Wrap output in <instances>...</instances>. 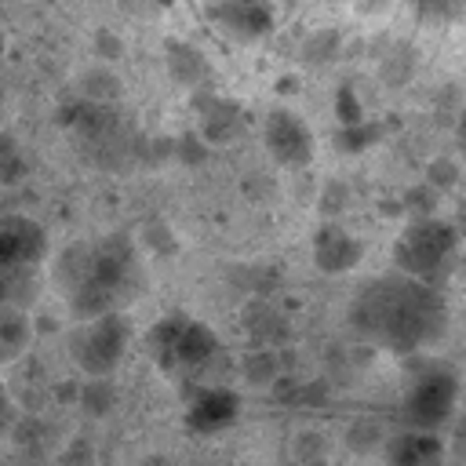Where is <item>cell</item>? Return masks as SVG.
Masks as SVG:
<instances>
[{
    "instance_id": "obj_27",
    "label": "cell",
    "mask_w": 466,
    "mask_h": 466,
    "mask_svg": "<svg viewBox=\"0 0 466 466\" xmlns=\"http://www.w3.org/2000/svg\"><path fill=\"white\" fill-rule=\"evenodd\" d=\"M175 153H178L186 164H200V160L208 157V142H204L200 135H182V138L175 142Z\"/></svg>"
},
{
    "instance_id": "obj_36",
    "label": "cell",
    "mask_w": 466,
    "mask_h": 466,
    "mask_svg": "<svg viewBox=\"0 0 466 466\" xmlns=\"http://www.w3.org/2000/svg\"><path fill=\"white\" fill-rule=\"evenodd\" d=\"M0 11H4V0H0Z\"/></svg>"
},
{
    "instance_id": "obj_26",
    "label": "cell",
    "mask_w": 466,
    "mask_h": 466,
    "mask_svg": "<svg viewBox=\"0 0 466 466\" xmlns=\"http://www.w3.org/2000/svg\"><path fill=\"white\" fill-rule=\"evenodd\" d=\"M433 200H437V189H433L430 182H422V186H415V189L404 193V208L411 211V218H419V215H433Z\"/></svg>"
},
{
    "instance_id": "obj_31",
    "label": "cell",
    "mask_w": 466,
    "mask_h": 466,
    "mask_svg": "<svg viewBox=\"0 0 466 466\" xmlns=\"http://www.w3.org/2000/svg\"><path fill=\"white\" fill-rule=\"evenodd\" d=\"M11 415V393H7V386L0 382V422Z\"/></svg>"
},
{
    "instance_id": "obj_30",
    "label": "cell",
    "mask_w": 466,
    "mask_h": 466,
    "mask_svg": "<svg viewBox=\"0 0 466 466\" xmlns=\"http://www.w3.org/2000/svg\"><path fill=\"white\" fill-rule=\"evenodd\" d=\"M80 397V382H62L58 386V400H76Z\"/></svg>"
},
{
    "instance_id": "obj_35",
    "label": "cell",
    "mask_w": 466,
    "mask_h": 466,
    "mask_svg": "<svg viewBox=\"0 0 466 466\" xmlns=\"http://www.w3.org/2000/svg\"><path fill=\"white\" fill-rule=\"evenodd\" d=\"M146 4H167V0H146Z\"/></svg>"
},
{
    "instance_id": "obj_13",
    "label": "cell",
    "mask_w": 466,
    "mask_h": 466,
    "mask_svg": "<svg viewBox=\"0 0 466 466\" xmlns=\"http://www.w3.org/2000/svg\"><path fill=\"white\" fill-rule=\"evenodd\" d=\"M197 113H200V138H204L208 146L233 142V138L244 131V109H240L233 98L208 95V98L197 102Z\"/></svg>"
},
{
    "instance_id": "obj_3",
    "label": "cell",
    "mask_w": 466,
    "mask_h": 466,
    "mask_svg": "<svg viewBox=\"0 0 466 466\" xmlns=\"http://www.w3.org/2000/svg\"><path fill=\"white\" fill-rule=\"evenodd\" d=\"M146 350L160 371H204L218 357V335L189 313H164L146 331Z\"/></svg>"
},
{
    "instance_id": "obj_8",
    "label": "cell",
    "mask_w": 466,
    "mask_h": 466,
    "mask_svg": "<svg viewBox=\"0 0 466 466\" xmlns=\"http://www.w3.org/2000/svg\"><path fill=\"white\" fill-rule=\"evenodd\" d=\"M47 255V233L29 215L0 218V269H36Z\"/></svg>"
},
{
    "instance_id": "obj_34",
    "label": "cell",
    "mask_w": 466,
    "mask_h": 466,
    "mask_svg": "<svg viewBox=\"0 0 466 466\" xmlns=\"http://www.w3.org/2000/svg\"><path fill=\"white\" fill-rule=\"evenodd\" d=\"M4 360H7V350H4V346H0V364H4Z\"/></svg>"
},
{
    "instance_id": "obj_5",
    "label": "cell",
    "mask_w": 466,
    "mask_h": 466,
    "mask_svg": "<svg viewBox=\"0 0 466 466\" xmlns=\"http://www.w3.org/2000/svg\"><path fill=\"white\" fill-rule=\"evenodd\" d=\"M131 346V320L124 309H106L95 317H84L69 335V357L87 379L113 375Z\"/></svg>"
},
{
    "instance_id": "obj_29",
    "label": "cell",
    "mask_w": 466,
    "mask_h": 466,
    "mask_svg": "<svg viewBox=\"0 0 466 466\" xmlns=\"http://www.w3.org/2000/svg\"><path fill=\"white\" fill-rule=\"evenodd\" d=\"M66 466H91V448L87 444H76L66 451Z\"/></svg>"
},
{
    "instance_id": "obj_19",
    "label": "cell",
    "mask_w": 466,
    "mask_h": 466,
    "mask_svg": "<svg viewBox=\"0 0 466 466\" xmlns=\"http://www.w3.org/2000/svg\"><path fill=\"white\" fill-rule=\"evenodd\" d=\"M382 138V124H375V120H357V124H339V131H335V146L342 149V153H364V149H371L375 142Z\"/></svg>"
},
{
    "instance_id": "obj_11",
    "label": "cell",
    "mask_w": 466,
    "mask_h": 466,
    "mask_svg": "<svg viewBox=\"0 0 466 466\" xmlns=\"http://www.w3.org/2000/svg\"><path fill=\"white\" fill-rule=\"evenodd\" d=\"M240 419V393L229 386H200L189 397L186 426L193 433H218Z\"/></svg>"
},
{
    "instance_id": "obj_6",
    "label": "cell",
    "mask_w": 466,
    "mask_h": 466,
    "mask_svg": "<svg viewBox=\"0 0 466 466\" xmlns=\"http://www.w3.org/2000/svg\"><path fill=\"white\" fill-rule=\"evenodd\" d=\"M459 404V379L448 368H422L404 393V419L415 430H437Z\"/></svg>"
},
{
    "instance_id": "obj_4",
    "label": "cell",
    "mask_w": 466,
    "mask_h": 466,
    "mask_svg": "<svg viewBox=\"0 0 466 466\" xmlns=\"http://www.w3.org/2000/svg\"><path fill=\"white\" fill-rule=\"evenodd\" d=\"M455 248H459V233H455L451 222H444L437 215H419L397 237L393 266H397V273H408V277L437 284L451 269Z\"/></svg>"
},
{
    "instance_id": "obj_9",
    "label": "cell",
    "mask_w": 466,
    "mask_h": 466,
    "mask_svg": "<svg viewBox=\"0 0 466 466\" xmlns=\"http://www.w3.org/2000/svg\"><path fill=\"white\" fill-rule=\"evenodd\" d=\"M208 15L233 40H262L273 29V4L269 0H211Z\"/></svg>"
},
{
    "instance_id": "obj_12",
    "label": "cell",
    "mask_w": 466,
    "mask_h": 466,
    "mask_svg": "<svg viewBox=\"0 0 466 466\" xmlns=\"http://www.w3.org/2000/svg\"><path fill=\"white\" fill-rule=\"evenodd\" d=\"M444 441L437 430H404L397 437H386V459L390 466H441L444 462Z\"/></svg>"
},
{
    "instance_id": "obj_2",
    "label": "cell",
    "mask_w": 466,
    "mask_h": 466,
    "mask_svg": "<svg viewBox=\"0 0 466 466\" xmlns=\"http://www.w3.org/2000/svg\"><path fill=\"white\" fill-rule=\"evenodd\" d=\"M55 280L69 309L84 320L135 299L142 288V269L135 244L124 233H106L102 240L66 244L55 262Z\"/></svg>"
},
{
    "instance_id": "obj_25",
    "label": "cell",
    "mask_w": 466,
    "mask_h": 466,
    "mask_svg": "<svg viewBox=\"0 0 466 466\" xmlns=\"http://www.w3.org/2000/svg\"><path fill=\"white\" fill-rule=\"evenodd\" d=\"M426 182L441 193V189H451L455 182H459V167L448 160V157H437V160H430L426 164Z\"/></svg>"
},
{
    "instance_id": "obj_33",
    "label": "cell",
    "mask_w": 466,
    "mask_h": 466,
    "mask_svg": "<svg viewBox=\"0 0 466 466\" xmlns=\"http://www.w3.org/2000/svg\"><path fill=\"white\" fill-rule=\"evenodd\" d=\"M455 433H459V444H466V419L459 422V430H455Z\"/></svg>"
},
{
    "instance_id": "obj_22",
    "label": "cell",
    "mask_w": 466,
    "mask_h": 466,
    "mask_svg": "<svg viewBox=\"0 0 466 466\" xmlns=\"http://www.w3.org/2000/svg\"><path fill=\"white\" fill-rule=\"evenodd\" d=\"M25 175V160H22V149L15 142V135L0 131V186H11Z\"/></svg>"
},
{
    "instance_id": "obj_18",
    "label": "cell",
    "mask_w": 466,
    "mask_h": 466,
    "mask_svg": "<svg viewBox=\"0 0 466 466\" xmlns=\"http://www.w3.org/2000/svg\"><path fill=\"white\" fill-rule=\"evenodd\" d=\"M248 386H273V379L280 375V360H277V350L273 346H258V350H248L244 364H240Z\"/></svg>"
},
{
    "instance_id": "obj_7",
    "label": "cell",
    "mask_w": 466,
    "mask_h": 466,
    "mask_svg": "<svg viewBox=\"0 0 466 466\" xmlns=\"http://www.w3.org/2000/svg\"><path fill=\"white\" fill-rule=\"evenodd\" d=\"M262 142L266 153L280 164V167H306L317 153V138L309 131V124L295 113V109H269L262 120Z\"/></svg>"
},
{
    "instance_id": "obj_32",
    "label": "cell",
    "mask_w": 466,
    "mask_h": 466,
    "mask_svg": "<svg viewBox=\"0 0 466 466\" xmlns=\"http://www.w3.org/2000/svg\"><path fill=\"white\" fill-rule=\"evenodd\" d=\"M455 135H459V146H462V153H466V109H462V116H459V127H455Z\"/></svg>"
},
{
    "instance_id": "obj_28",
    "label": "cell",
    "mask_w": 466,
    "mask_h": 466,
    "mask_svg": "<svg viewBox=\"0 0 466 466\" xmlns=\"http://www.w3.org/2000/svg\"><path fill=\"white\" fill-rule=\"evenodd\" d=\"M149 240H153V248H157V251H164V255H171V251H175V240L167 237V226H149Z\"/></svg>"
},
{
    "instance_id": "obj_14",
    "label": "cell",
    "mask_w": 466,
    "mask_h": 466,
    "mask_svg": "<svg viewBox=\"0 0 466 466\" xmlns=\"http://www.w3.org/2000/svg\"><path fill=\"white\" fill-rule=\"evenodd\" d=\"M164 66H167L171 80L182 84V87H189V91H197V87H204V84L211 80V62L204 58L200 47H193V44H186V40H167V47H164Z\"/></svg>"
},
{
    "instance_id": "obj_17",
    "label": "cell",
    "mask_w": 466,
    "mask_h": 466,
    "mask_svg": "<svg viewBox=\"0 0 466 466\" xmlns=\"http://www.w3.org/2000/svg\"><path fill=\"white\" fill-rule=\"evenodd\" d=\"M36 295V269H0V306L25 309Z\"/></svg>"
},
{
    "instance_id": "obj_16",
    "label": "cell",
    "mask_w": 466,
    "mask_h": 466,
    "mask_svg": "<svg viewBox=\"0 0 466 466\" xmlns=\"http://www.w3.org/2000/svg\"><path fill=\"white\" fill-rule=\"evenodd\" d=\"M33 320L25 317V309L18 306H0V346L11 353H22L29 342H33Z\"/></svg>"
},
{
    "instance_id": "obj_10",
    "label": "cell",
    "mask_w": 466,
    "mask_h": 466,
    "mask_svg": "<svg viewBox=\"0 0 466 466\" xmlns=\"http://www.w3.org/2000/svg\"><path fill=\"white\" fill-rule=\"evenodd\" d=\"M313 266L328 277H342L350 269H357L364 262V240L353 237L350 229H342L339 222H324L313 233Z\"/></svg>"
},
{
    "instance_id": "obj_24",
    "label": "cell",
    "mask_w": 466,
    "mask_h": 466,
    "mask_svg": "<svg viewBox=\"0 0 466 466\" xmlns=\"http://www.w3.org/2000/svg\"><path fill=\"white\" fill-rule=\"evenodd\" d=\"M335 120H339V124H357V120H364V106H360V98H357V91H353L350 84H342V87L335 91Z\"/></svg>"
},
{
    "instance_id": "obj_21",
    "label": "cell",
    "mask_w": 466,
    "mask_h": 466,
    "mask_svg": "<svg viewBox=\"0 0 466 466\" xmlns=\"http://www.w3.org/2000/svg\"><path fill=\"white\" fill-rule=\"evenodd\" d=\"M76 404H80V408H87V415H109V411H113V404H116V390H113L109 375L80 382V397H76Z\"/></svg>"
},
{
    "instance_id": "obj_20",
    "label": "cell",
    "mask_w": 466,
    "mask_h": 466,
    "mask_svg": "<svg viewBox=\"0 0 466 466\" xmlns=\"http://www.w3.org/2000/svg\"><path fill=\"white\" fill-rule=\"evenodd\" d=\"M415 18L426 25H451L466 18V0H408Z\"/></svg>"
},
{
    "instance_id": "obj_23",
    "label": "cell",
    "mask_w": 466,
    "mask_h": 466,
    "mask_svg": "<svg viewBox=\"0 0 466 466\" xmlns=\"http://www.w3.org/2000/svg\"><path fill=\"white\" fill-rule=\"evenodd\" d=\"M346 444L353 451H375L379 444H386V433H382V426L375 419H360V422H353L346 430Z\"/></svg>"
},
{
    "instance_id": "obj_1",
    "label": "cell",
    "mask_w": 466,
    "mask_h": 466,
    "mask_svg": "<svg viewBox=\"0 0 466 466\" xmlns=\"http://www.w3.org/2000/svg\"><path fill=\"white\" fill-rule=\"evenodd\" d=\"M448 306L437 284L408 277V273H386L357 288L350 302V324L353 331L382 346L390 353H419L430 342L444 335Z\"/></svg>"
},
{
    "instance_id": "obj_15",
    "label": "cell",
    "mask_w": 466,
    "mask_h": 466,
    "mask_svg": "<svg viewBox=\"0 0 466 466\" xmlns=\"http://www.w3.org/2000/svg\"><path fill=\"white\" fill-rule=\"evenodd\" d=\"M244 328H248V335H251L255 342H262V346H277V342L288 339V320H284L269 302H251V306L244 309Z\"/></svg>"
},
{
    "instance_id": "obj_37",
    "label": "cell",
    "mask_w": 466,
    "mask_h": 466,
    "mask_svg": "<svg viewBox=\"0 0 466 466\" xmlns=\"http://www.w3.org/2000/svg\"><path fill=\"white\" fill-rule=\"evenodd\" d=\"M0 466H4V462H0Z\"/></svg>"
}]
</instances>
